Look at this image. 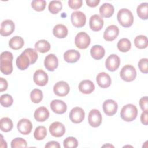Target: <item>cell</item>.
Here are the masks:
<instances>
[{
  "label": "cell",
  "instance_id": "6da1fadb",
  "mask_svg": "<svg viewBox=\"0 0 148 148\" xmlns=\"http://www.w3.org/2000/svg\"><path fill=\"white\" fill-rule=\"evenodd\" d=\"M13 54L9 51H3L1 54L0 69L5 75H8L13 71Z\"/></svg>",
  "mask_w": 148,
  "mask_h": 148
},
{
  "label": "cell",
  "instance_id": "7a4b0ae2",
  "mask_svg": "<svg viewBox=\"0 0 148 148\" xmlns=\"http://www.w3.org/2000/svg\"><path fill=\"white\" fill-rule=\"evenodd\" d=\"M117 18L119 23L123 27L128 28L133 24L134 16L132 12L128 9H121L117 13Z\"/></svg>",
  "mask_w": 148,
  "mask_h": 148
},
{
  "label": "cell",
  "instance_id": "3957f363",
  "mask_svg": "<svg viewBox=\"0 0 148 148\" xmlns=\"http://www.w3.org/2000/svg\"><path fill=\"white\" fill-rule=\"evenodd\" d=\"M138 115L136 107L131 103L124 105L120 112L121 118L125 121L130 122L134 120Z\"/></svg>",
  "mask_w": 148,
  "mask_h": 148
},
{
  "label": "cell",
  "instance_id": "277c9868",
  "mask_svg": "<svg viewBox=\"0 0 148 148\" xmlns=\"http://www.w3.org/2000/svg\"><path fill=\"white\" fill-rule=\"evenodd\" d=\"M120 75L122 80L127 82H130L134 80L136 78V71L132 65L128 64L122 68L120 72Z\"/></svg>",
  "mask_w": 148,
  "mask_h": 148
},
{
  "label": "cell",
  "instance_id": "5b68a950",
  "mask_svg": "<svg viewBox=\"0 0 148 148\" xmlns=\"http://www.w3.org/2000/svg\"><path fill=\"white\" fill-rule=\"evenodd\" d=\"M91 39L89 35L85 32H79L75 39L76 46L80 49H86L90 45Z\"/></svg>",
  "mask_w": 148,
  "mask_h": 148
},
{
  "label": "cell",
  "instance_id": "8992f818",
  "mask_svg": "<svg viewBox=\"0 0 148 148\" xmlns=\"http://www.w3.org/2000/svg\"><path fill=\"white\" fill-rule=\"evenodd\" d=\"M71 20L72 25L77 28H81L84 26L86 22V15L80 11H75L72 13Z\"/></svg>",
  "mask_w": 148,
  "mask_h": 148
},
{
  "label": "cell",
  "instance_id": "52a82bcc",
  "mask_svg": "<svg viewBox=\"0 0 148 148\" xmlns=\"http://www.w3.org/2000/svg\"><path fill=\"white\" fill-rule=\"evenodd\" d=\"M88 120L89 124L94 128L99 127L102 120L101 112L97 109H92L88 114Z\"/></svg>",
  "mask_w": 148,
  "mask_h": 148
},
{
  "label": "cell",
  "instance_id": "ba28073f",
  "mask_svg": "<svg viewBox=\"0 0 148 148\" xmlns=\"http://www.w3.org/2000/svg\"><path fill=\"white\" fill-rule=\"evenodd\" d=\"M120 64V58L115 54H110L106 60L105 66L106 69L111 72L117 70Z\"/></svg>",
  "mask_w": 148,
  "mask_h": 148
},
{
  "label": "cell",
  "instance_id": "9c48e42d",
  "mask_svg": "<svg viewBox=\"0 0 148 148\" xmlns=\"http://www.w3.org/2000/svg\"><path fill=\"white\" fill-rule=\"evenodd\" d=\"M70 87L69 84L64 81H60L56 83L53 87L54 94L58 97H64L69 92Z\"/></svg>",
  "mask_w": 148,
  "mask_h": 148
},
{
  "label": "cell",
  "instance_id": "30bf717a",
  "mask_svg": "<svg viewBox=\"0 0 148 148\" xmlns=\"http://www.w3.org/2000/svg\"><path fill=\"white\" fill-rule=\"evenodd\" d=\"M84 111L80 107L73 108L69 113V119L71 121L75 124L82 122L84 119Z\"/></svg>",
  "mask_w": 148,
  "mask_h": 148
},
{
  "label": "cell",
  "instance_id": "8fae6325",
  "mask_svg": "<svg viewBox=\"0 0 148 148\" xmlns=\"http://www.w3.org/2000/svg\"><path fill=\"white\" fill-rule=\"evenodd\" d=\"M50 134L54 137L59 138L62 136L65 132V128L64 124L58 121L53 122L49 127Z\"/></svg>",
  "mask_w": 148,
  "mask_h": 148
},
{
  "label": "cell",
  "instance_id": "7c38bea8",
  "mask_svg": "<svg viewBox=\"0 0 148 148\" xmlns=\"http://www.w3.org/2000/svg\"><path fill=\"white\" fill-rule=\"evenodd\" d=\"M102 108L104 113L107 116H112L116 113L118 109V105L115 101L113 99H108L103 103Z\"/></svg>",
  "mask_w": 148,
  "mask_h": 148
},
{
  "label": "cell",
  "instance_id": "4fadbf2b",
  "mask_svg": "<svg viewBox=\"0 0 148 148\" xmlns=\"http://www.w3.org/2000/svg\"><path fill=\"white\" fill-rule=\"evenodd\" d=\"M34 83L39 86H45L47 84L49 80L47 74L42 69L36 71L33 76Z\"/></svg>",
  "mask_w": 148,
  "mask_h": 148
},
{
  "label": "cell",
  "instance_id": "5bb4252c",
  "mask_svg": "<svg viewBox=\"0 0 148 148\" xmlns=\"http://www.w3.org/2000/svg\"><path fill=\"white\" fill-rule=\"evenodd\" d=\"M15 25L11 20H5L1 24L0 34L2 36H8L11 35L14 31Z\"/></svg>",
  "mask_w": 148,
  "mask_h": 148
},
{
  "label": "cell",
  "instance_id": "9a60e30c",
  "mask_svg": "<svg viewBox=\"0 0 148 148\" xmlns=\"http://www.w3.org/2000/svg\"><path fill=\"white\" fill-rule=\"evenodd\" d=\"M44 65L49 71H54L58 65V60L57 56L54 54H49L46 56L45 58Z\"/></svg>",
  "mask_w": 148,
  "mask_h": 148
},
{
  "label": "cell",
  "instance_id": "2e32d148",
  "mask_svg": "<svg viewBox=\"0 0 148 148\" xmlns=\"http://www.w3.org/2000/svg\"><path fill=\"white\" fill-rule=\"evenodd\" d=\"M18 131L23 135H28L32 130V124L27 119H22L19 120L17 125Z\"/></svg>",
  "mask_w": 148,
  "mask_h": 148
},
{
  "label": "cell",
  "instance_id": "e0dca14e",
  "mask_svg": "<svg viewBox=\"0 0 148 148\" xmlns=\"http://www.w3.org/2000/svg\"><path fill=\"white\" fill-rule=\"evenodd\" d=\"M119 29L115 25H109L103 33V38L106 41H113L119 35Z\"/></svg>",
  "mask_w": 148,
  "mask_h": 148
},
{
  "label": "cell",
  "instance_id": "ac0fdd59",
  "mask_svg": "<svg viewBox=\"0 0 148 148\" xmlns=\"http://www.w3.org/2000/svg\"><path fill=\"white\" fill-rule=\"evenodd\" d=\"M51 109L56 113L61 114L64 113L67 109L66 104L62 100L54 99L50 104Z\"/></svg>",
  "mask_w": 148,
  "mask_h": 148
},
{
  "label": "cell",
  "instance_id": "d6986e66",
  "mask_svg": "<svg viewBox=\"0 0 148 148\" xmlns=\"http://www.w3.org/2000/svg\"><path fill=\"white\" fill-rule=\"evenodd\" d=\"M103 20L101 17L98 14L92 15L89 21L90 28L93 31H100L103 26Z\"/></svg>",
  "mask_w": 148,
  "mask_h": 148
},
{
  "label": "cell",
  "instance_id": "ffe728a7",
  "mask_svg": "<svg viewBox=\"0 0 148 148\" xmlns=\"http://www.w3.org/2000/svg\"><path fill=\"white\" fill-rule=\"evenodd\" d=\"M96 81L98 85L103 88L109 87L111 84V78L106 72H102L99 73L96 77Z\"/></svg>",
  "mask_w": 148,
  "mask_h": 148
},
{
  "label": "cell",
  "instance_id": "44dd1931",
  "mask_svg": "<svg viewBox=\"0 0 148 148\" xmlns=\"http://www.w3.org/2000/svg\"><path fill=\"white\" fill-rule=\"evenodd\" d=\"M95 89L93 82L90 80H83L79 84V91L84 94L92 93Z\"/></svg>",
  "mask_w": 148,
  "mask_h": 148
},
{
  "label": "cell",
  "instance_id": "7402d4cb",
  "mask_svg": "<svg viewBox=\"0 0 148 148\" xmlns=\"http://www.w3.org/2000/svg\"><path fill=\"white\" fill-rule=\"evenodd\" d=\"M50 113L48 109L45 106H41L37 108L34 112V118L39 122L46 121L49 117Z\"/></svg>",
  "mask_w": 148,
  "mask_h": 148
},
{
  "label": "cell",
  "instance_id": "603a6c76",
  "mask_svg": "<svg viewBox=\"0 0 148 148\" xmlns=\"http://www.w3.org/2000/svg\"><path fill=\"white\" fill-rule=\"evenodd\" d=\"M16 65L17 68L20 70H25L29 66L30 64V59L29 57L24 52H23L16 59Z\"/></svg>",
  "mask_w": 148,
  "mask_h": 148
},
{
  "label": "cell",
  "instance_id": "cb8c5ba5",
  "mask_svg": "<svg viewBox=\"0 0 148 148\" xmlns=\"http://www.w3.org/2000/svg\"><path fill=\"white\" fill-rule=\"evenodd\" d=\"M80 57V53L78 51L73 49L68 50L64 54V59L68 63L76 62L79 60Z\"/></svg>",
  "mask_w": 148,
  "mask_h": 148
},
{
  "label": "cell",
  "instance_id": "d4e9b609",
  "mask_svg": "<svg viewBox=\"0 0 148 148\" xmlns=\"http://www.w3.org/2000/svg\"><path fill=\"white\" fill-rule=\"evenodd\" d=\"M99 13L102 17L109 18L114 13V6L109 3H103L99 8Z\"/></svg>",
  "mask_w": 148,
  "mask_h": 148
},
{
  "label": "cell",
  "instance_id": "484cf974",
  "mask_svg": "<svg viewBox=\"0 0 148 148\" xmlns=\"http://www.w3.org/2000/svg\"><path fill=\"white\" fill-rule=\"evenodd\" d=\"M105 50L104 48L100 45H94L90 50V54L91 57L97 60L102 59L105 55Z\"/></svg>",
  "mask_w": 148,
  "mask_h": 148
},
{
  "label": "cell",
  "instance_id": "4316f807",
  "mask_svg": "<svg viewBox=\"0 0 148 148\" xmlns=\"http://www.w3.org/2000/svg\"><path fill=\"white\" fill-rule=\"evenodd\" d=\"M68 29L63 24H57L53 28V35L57 38H64L68 35Z\"/></svg>",
  "mask_w": 148,
  "mask_h": 148
},
{
  "label": "cell",
  "instance_id": "83f0119b",
  "mask_svg": "<svg viewBox=\"0 0 148 148\" xmlns=\"http://www.w3.org/2000/svg\"><path fill=\"white\" fill-rule=\"evenodd\" d=\"M24 45L23 39L19 36H14L12 38L9 42V47L13 50H19L21 49Z\"/></svg>",
  "mask_w": 148,
  "mask_h": 148
},
{
  "label": "cell",
  "instance_id": "f1b7e54d",
  "mask_svg": "<svg viewBox=\"0 0 148 148\" xmlns=\"http://www.w3.org/2000/svg\"><path fill=\"white\" fill-rule=\"evenodd\" d=\"M35 50L40 53H45L50 49V45L48 41L45 39L39 40L35 44Z\"/></svg>",
  "mask_w": 148,
  "mask_h": 148
},
{
  "label": "cell",
  "instance_id": "f546056e",
  "mask_svg": "<svg viewBox=\"0 0 148 148\" xmlns=\"http://www.w3.org/2000/svg\"><path fill=\"white\" fill-rule=\"evenodd\" d=\"M136 12L140 18L147 20L148 18V3L144 2L139 5L137 7Z\"/></svg>",
  "mask_w": 148,
  "mask_h": 148
},
{
  "label": "cell",
  "instance_id": "4dcf8cb0",
  "mask_svg": "<svg viewBox=\"0 0 148 148\" xmlns=\"http://www.w3.org/2000/svg\"><path fill=\"white\" fill-rule=\"evenodd\" d=\"M134 45L136 47L139 49H143L148 46L147 38L145 35H138L134 39Z\"/></svg>",
  "mask_w": 148,
  "mask_h": 148
},
{
  "label": "cell",
  "instance_id": "1f68e13d",
  "mask_svg": "<svg viewBox=\"0 0 148 148\" xmlns=\"http://www.w3.org/2000/svg\"><path fill=\"white\" fill-rule=\"evenodd\" d=\"M13 127V124L10 119L9 117H3L0 121L1 130L3 132H7L12 130Z\"/></svg>",
  "mask_w": 148,
  "mask_h": 148
},
{
  "label": "cell",
  "instance_id": "d6a6232c",
  "mask_svg": "<svg viewBox=\"0 0 148 148\" xmlns=\"http://www.w3.org/2000/svg\"><path fill=\"white\" fill-rule=\"evenodd\" d=\"M118 49L121 52H127L131 47L130 40L127 38H122L119 40L117 45Z\"/></svg>",
  "mask_w": 148,
  "mask_h": 148
},
{
  "label": "cell",
  "instance_id": "836d02e7",
  "mask_svg": "<svg viewBox=\"0 0 148 148\" xmlns=\"http://www.w3.org/2000/svg\"><path fill=\"white\" fill-rule=\"evenodd\" d=\"M62 8V2L60 1H51L50 2L48 9L49 12L52 14H57L61 10Z\"/></svg>",
  "mask_w": 148,
  "mask_h": 148
},
{
  "label": "cell",
  "instance_id": "e575fe53",
  "mask_svg": "<svg viewBox=\"0 0 148 148\" xmlns=\"http://www.w3.org/2000/svg\"><path fill=\"white\" fill-rule=\"evenodd\" d=\"M47 135V130L44 126H38L35 130L34 136L38 140L43 139Z\"/></svg>",
  "mask_w": 148,
  "mask_h": 148
},
{
  "label": "cell",
  "instance_id": "d590c367",
  "mask_svg": "<svg viewBox=\"0 0 148 148\" xmlns=\"http://www.w3.org/2000/svg\"><path fill=\"white\" fill-rule=\"evenodd\" d=\"M30 98L32 102L35 103H39L43 99L42 91L38 88L34 89L30 94Z\"/></svg>",
  "mask_w": 148,
  "mask_h": 148
},
{
  "label": "cell",
  "instance_id": "8d00e7d4",
  "mask_svg": "<svg viewBox=\"0 0 148 148\" xmlns=\"http://www.w3.org/2000/svg\"><path fill=\"white\" fill-rule=\"evenodd\" d=\"M13 99L12 97L10 95L8 94H5L1 96L0 103L2 106L5 108L10 107L13 104Z\"/></svg>",
  "mask_w": 148,
  "mask_h": 148
},
{
  "label": "cell",
  "instance_id": "74e56055",
  "mask_svg": "<svg viewBox=\"0 0 148 148\" xmlns=\"http://www.w3.org/2000/svg\"><path fill=\"white\" fill-rule=\"evenodd\" d=\"M63 145L65 148H76L78 146V142L75 138L69 136L64 139Z\"/></svg>",
  "mask_w": 148,
  "mask_h": 148
},
{
  "label": "cell",
  "instance_id": "f35d334b",
  "mask_svg": "<svg viewBox=\"0 0 148 148\" xmlns=\"http://www.w3.org/2000/svg\"><path fill=\"white\" fill-rule=\"evenodd\" d=\"M46 2L45 0H34L31 2L32 8L36 11H43L46 7Z\"/></svg>",
  "mask_w": 148,
  "mask_h": 148
},
{
  "label": "cell",
  "instance_id": "ab89813d",
  "mask_svg": "<svg viewBox=\"0 0 148 148\" xmlns=\"http://www.w3.org/2000/svg\"><path fill=\"white\" fill-rule=\"evenodd\" d=\"M27 146V143L26 140L22 138H14L11 142L12 148L26 147Z\"/></svg>",
  "mask_w": 148,
  "mask_h": 148
},
{
  "label": "cell",
  "instance_id": "60d3db41",
  "mask_svg": "<svg viewBox=\"0 0 148 148\" xmlns=\"http://www.w3.org/2000/svg\"><path fill=\"white\" fill-rule=\"evenodd\" d=\"M25 53L30 59V64H33L35 63L38 59V54L36 50L32 48H27L23 51Z\"/></svg>",
  "mask_w": 148,
  "mask_h": 148
},
{
  "label": "cell",
  "instance_id": "b9f144b4",
  "mask_svg": "<svg viewBox=\"0 0 148 148\" xmlns=\"http://www.w3.org/2000/svg\"><path fill=\"white\" fill-rule=\"evenodd\" d=\"M140 71L143 73H148V59L146 58L140 59L138 64Z\"/></svg>",
  "mask_w": 148,
  "mask_h": 148
},
{
  "label": "cell",
  "instance_id": "7bdbcfd3",
  "mask_svg": "<svg viewBox=\"0 0 148 148\" xmlns=\"http://www.w3.org/2000/svg\"><path fill=\"white\" fill-rule=\"evenodd\" d=\"M69 6L72 9H77L82 7L83 4L82 0H69L68 2Z\"/></svg>",
  "mask_w": 148,
  "mask_h": 148
},
{
  "label": "cell",
  "instance_id": "ee69618b",
  "mask_svg": "<svg viewBox=\"0 0 148 148\" xmlns=\"http://www.w3.org/2000/svg\"><path fill=\"white\" fill-rule=\"evenodd\" d=\"M139 105L141 109L143 111H147L148 103H147V97L145 96L141 98L139 100Z\"/></svg>",
  "mask_w": 148,
  "mask_h": 148
},
{
  "label": "cell",
  "instance_id": "f6af8a7d",
  "mask_svg": "<svg viewBox=\"0 0 148 148\" xmlns=\"http://www.w3.org/2000/svg\"><path fill=\"white\" fill-rule=\"evenodd\" d=\"M8 88V82L6 79L0 77V91H5Z\"/></svg>",
  "mask_w": 148,
  "mask_h": 148
},
{
  "label": "cell",
  "instance_id": "bcb514c9",
  "mask_svg": "<svg viewBox=\"0 0 148 148\" xmlns=\"http://www.w3.org/2000/svg\"><path fill=\"white\" fill-rule=\"evenodd\" d=\"M141 123L145 125H147L148 124V118H147V111H143L140 116Z\"/></svg>",
  "mask_w": 148,
  "mask_h": 148
},
{
  "label": "cell",
  "instance_id": "7dc6e473",
  "mask_svg": "<svg viewBox=\"0 0 148 148\" xmlns=\"http://www.w3.org/2000/svg\"><path fill=\"white\" fill-rule=\"evenodd\" d=\"M45 147L46 148H50V147L60 148V145L57 141H50L46 143V145H45Z\"/></svg>",
  "mask_w": 148,
  "mask_h": 148
},
{
  "label": "cell",
  "instance_id": "c3c4849f",
  "mask_svg": "<svg viewBox=\"0 0 148 148\" xmlns=\"http://www.w3.org/2000/svg\"><path fill=\"white\" fill-rule=\"evenodd\" d=\"M86 2L87 6L91 8H94L98 6L99 3L100 2V1L99 0H86Z\"/></svg>",
  "mask_w": 148,
  "mask_h": 148
},
{
  "label": "cell",
  "instance_id": "681fc988",
  "mask_svg": "<svg viewBox=\"0 0 148 148\" xmlns=\"http://www.w3.org/2000/svg\"><path fill=\"white\" fill-rule=\"evenodd\" d=\"M104 146H106V147H108V146H110V147H114L113 146H112V145H103L102 147H104Z\"/></svg>",
  "mask_w": 148,
  "mask_h": 148
}]
</instances>
